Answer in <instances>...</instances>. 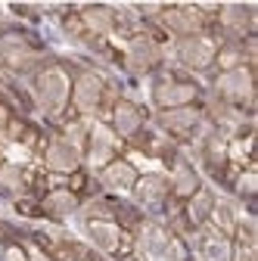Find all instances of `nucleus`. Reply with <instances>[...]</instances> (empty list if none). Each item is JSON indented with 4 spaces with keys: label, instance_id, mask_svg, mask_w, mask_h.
<instances>
[{
    "label": "nucleus",
    "instance_id": "1",
    "mask_svg": "<svg viewBox=\"0 0 258 261\" xmlns=\"http://www.w3.org/2000/svg\"><path fill=\"white\" fill-rule=\"evenodd\" d=\"M35 93H38V103L44 112L50 115H59L62 109H66L69 103V93H72V84L66 78V72L59 69V65H50V69H44L35 81Z\"/></svg>",
    "mask_w": 258,
    "mask_h": 261
},
{
    "label": "nucleus",
    "instance_id": "2",
    "mask_svg": "<svg viewBox=\"0 0 258 261\" xmlns=\"http://www.w3.org/2000/svg\"><path fill=\"white\" fill-rule=\"evenodd\" d=\"M152 100H156V106H162V109L190 106L193 100H196V84H190V81H162V84H156Z\"/></svg>",
    "mask_w": 258,
    "mask_h": 261
},
{
    "label": "nucleus",
    "instance_id": "3",
    "mask_svg": "<svg viewBox=\"0 0 258 261\" xmlns=\"http://www.w3.org/2000/svg\"><path fill=\"white\" fill-rule=\"evenodd\" d=\"M177 59L187 65V69H205V65L215 59V47L202 35H190V38L177 41Z\"/></svg>",
    "mask_w": 258,
    "mask_h": 261
},
{
    "label": "nucleus",
    "instance_id": "4",
    "mask_svg": "<svg viewBox=\"0 0 258 261\" xmlns=\"http://www.w3.org/2000/svg\"><path fill=\"white\" fill-rule=\"evenodd\" d=\"M72 96H75L78 112L90 115L96 106H100V100H103V81L96 78L93 72H81L75 78V84H72Z\"/></svg>",
    "mask_w": 258,
    "mask_h": 261
},
{
    "label": "nucleus",
    "instance_id": "5",
    "mask_svg": "<svg viewBox=\"0 0 258 261\" xmlns=\"http://www.w3.org/2000/svg\"><path fill=\"white\" fill-rule=\"evenodd\" d=\"M218 93L224 96L227 103H246L252 100V75L249 69H234V72H224L218 78Z\"/></svg>",
    "mask_w": 258,
    "mask_h": 261
},
{
    "label": "nucleus",
    "instance_id": "6",
    "mask_svg": "<svg viewBox=\"0 0 258 261\" xmlns=\"http://www.w3.org/2000/svg\"><path fill=\"white\" fill-rule=\"evenodd\" d=\"M162 22H165L168 31H174L177 38H190V35H199V28H202V10H196V7L165 10Z\"/></svg>",
    "mask_w": 258,
    "mask_h": 261
},
{
    "label": "nucleus",
    "instance_id": "7",
    "mask_svg": "<svg viewBox=\"0 0 258 261\" xmlns=\"http://www.w3.org/2000/svg\"><path fill=\"white\" fill-rule=\"evenodd\" d=\"M78 162H81V155H78V146L72 143V140H66V137H56V140H50V146H47V165L53 168V171H75L78 168Z\"/></svg>",
    "mask_w": 258,
    "mask_h": 261
},
{
    "label": "nucleus",
    "instance_id": "8",
    "mask_svg": "<svg viewBox=\"0 0 258 261\" xmlns=\"http://www.w3.org/2000/svg\"><path fill=\"white\" fill-rule=\"evenodd\" d=\"M156 62H159V47H156V41H149V38H134L131 47H127V69H131L134 75H143V72L152 69Z\"/></svg>",
    "mask_w": 258,
    "mask_h": 261
},
{
    "label": "nucleus",
    "instance_id": "9",
    "mask_svg": "<svg viewBox=\"0 0 258 261\" xmlns=\"http://www.w3.org/2000/svg\"><path fill=\"white\" fill-rule=\"evenodd\" d=\"M199 121H202V115H199V109H193V106L162 109V112H159V124H162L165 130H171V134H190Z\"/></svg>",
    "mask_w": 258,
    "mask_h": 261
},
{
    "label": "nucleus",
    "instance_id": "10",
    "mask_svg": "<svg viewBox=\"0 0 258 261\" xmlns=\"http://www.w3.org/2000/svg\"><path fill=\"white\" fill-rule=\"evenodd\" d=\"M131 190H134V196H137V202H143V205H156V202H162V199H165L168 180H165L162 174H146V177H140Z\"/></svg>",
    "mask_w": 258,
    "mask_h": 261
},
{
    "label": "nucleus",
    "instance_id": "11",
    "mask_svg": "<svg viewBox=\"0 0 258 261\" xmlns=\"http://www.w3.org/2000/svg\"><path fill=\"white\" fill-rule=\"evenodd\" d=\"M112 124H115V130H118L121 137H134L137 130H140V124H143L140 109H137L134 103H127V100L115 103V109H112Z\"/></svg>",
    "mask_w": 258,
    "mask_h": 261
},
{
    "label": "nucleus",
    "instance_id": "12",
    "mask_svg": "<svg viewBox=\"0 0 258 261\" xmlns=\"http://www.w3.org/2000/svg\"><path fill=\"white\" fill-rule=\"evenodd\" d=\"M87 237L100 246L103 252H115L121 243V233L112 221H87Z\"/></svg>",
    "mask_w": 258,
    "mask_h": 261
},
{
    "label": "nucleus",
    "instance_id": "13",
    "mask_svg": "<svg viewBox=\"0 0 258 261\" xmlns=\"http://www.w3.org/2000/svg\"><path fill=\"white\" fill-rule=\"evenodd\" d=\"M103 184L109 190H131L137 184V171L127 165V162H109L103 168Z\"/></svg>",
    "mask_w": 258,
    "mask_h": 261
},
{
    "label": "nucleus",
    "instance_id": "14",
    "mask_svg": "<svg viewBox=\"0 0 258 261\" xmlns=\"http://www.w3.org/2000/svg\"><path fill=\"white\" fill-rule=\"evenodd\" d=\"M249 10L246 7H221V25H224V31L227 35H234V38H240V35H246V31L252 28L249 25Z\"/></svg>",
    "mask_w": 258,
    "mask_h": 261
},
{
    "label": "nucleus",
    "instance_id": "15",
    "mask_svg": "<svg viewBox=\"0 0 258 261\" xmlns=\"http://www.w3.org/2000/svg\"><path fill=\"white\" fill-rule=\"evenodd\" d=\"M215 224H218V230H221V237H230L234 230H237V208H234V202H227V199H215V205H212V215H209Z\"/></svg>",
    "mask_w": 258,
    "mask_h": 261
},
{
    "label": "nucleus",
    "instance_id": "16",
    "mask_svg": "<svg viewBox=\"0 0 258 261\" xmlns=\"http://www.w3.org/2000/svg\"><path fill=\"white\" fill-rule=\"evenodd\" d=\"M230 243L227 237H221V233H209L202 237V261H230Z\"/></svg>",
    "mask_w": 258,
    "mask_h": 261
},
{
    "label": "nucleus",
    "instance_id": "17",
    "mask_svg": "<svg viewBox=\"0 0 258 261\" xmlns=\"http://www.w3.org/2000/svg\"><path fill=\"white\" fill-rule=\"evenodd\" d=\"M75 208H78V199H75V193H69V190H53L47 196V212L56 215V218H66Z\"/></svg>",
    "mask_w": 258,
    "mask_h": 261
},
{
    "label": "nucleus",
    "instance_id": "18",
    "mask_svg": "<svg viewBox=\"0 0 258 261\" xmlns=\"http://www.w3.org/2000/svg\"><path fill=\"white\" fill-rule=\"evenodd\" d=\"M212 205H215V196L209 190H196L190 196V218L193 224H205L209 215H212Z\"/></svg>",
    "mask_w": 258,
    "mask_h": 261
},
{
    "label": "nucleus",
    "instance_id": "19",
    "mask_svg": "<svg viewBox=\"0 0 258 261\" xmlns=\"http://www.w3.org/2000/svg\"><path fill=\"white\" fill-rule=\"evenodd\" d=\"M81 19L90 31H100V35L112 28V10H106V7H84Z\"/></svg>",
    "mask_w": 258,
    "mask_h": 261
},
{
    "label": "nucleus",
    "instance_id": "20",
    "mask_svg": "<svg viewBox=\"0 0 258 261\" xmlns=\"http://www.w3.org/2000/svg\"><path fill=\"white\" fill-rule=\"evenodd\" d=\"M199 190V177H196V171H193L190 165H177V171H174V193L177 196H184V199H190L193 193Z\"/></svg>",
    "mask_w": 258,
    "mask_h": 261
},
{
    "label": "nucleus",
    "instance_id": "21",
    "mask_svg": "<svg viewBox=\"0 0 258 261\" xmlns=\"http://www.w3.org/2000/svg\"><path fill=\"white\" fill-rule=\"evenodd\" d=\"M112 159V143L106 137V130L96 127L93 130V140H90V165H106Z\"/></svg>",
    "mask_w": 258,
    "mask_h": 261
},
{
    "label": "nucleus",
    "instance_id": "22",
    "mask_svg": "<svg viewBox=\"0 0 258 261\" xmlns=\"http://www.w3.org/2000/svg\"><path fill=\"white\" fill-rule=\"evenodd\" d=\"M0 184H4L7 190H13V193H19V190L25 187V174H22V168H16V165H4V168H0Z\"/></svg>",
    "mask_w": 258,
    "mask_h": 261
},
{
    "label": "nucleus",
    "instance_id": "23",
    "mask_svg": "<svg viewBox=\"0 0 258 261\" xmlns=\"http://www.w3.org/2000/svg\"><path fill=\"white\" fill-rule=\"evenodd\" d=\"M218 62H221V69H224V72H234V69H240L243 56H240L237 47H227V50H221V53H218Z\"/></svg>",
    "mask_w": 258,
    "mask_h": 261
},
{
    "label": "nucleus",
    "instance_id": "24",
    "mask_svg": "<svg viewBox=\"0 0 258 261\" xmlns=\"http://www.w3.org/2000/svg\"><path fill=\"white\" fill-rule=\"evenodd\" d=\"M240 193H243V196H252V193H255V174H252V171H246V174L240 177Z\"/></svg>",
    "mask_w": 258,
    "mask_h": 261
},
{
    "label": "nucleus",
    "instance_id": "25",
    "mask_svg": "<svg viewBox=\"0 0 258 261\" xmlns=\"http://www.w3.org/2000/svg\"><path fill=\"white\" fill-rule=\"evenodd\" d=\"M7 261H25V255H22L19 249H10V252H7Z\"/></svg>",
    "mask_w": 258,
    "mask_h": 261
}]
</instances>
